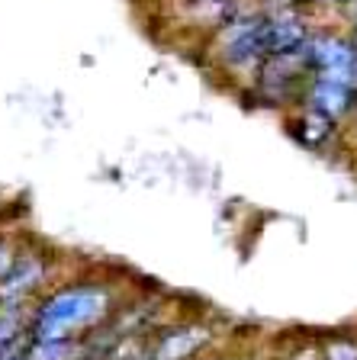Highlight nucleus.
Segmentation results:
<instances>
[{"label": "nucleus", "mask_w": 357, "mask_h": 360, "mask_svg": "<svg viewBox=\"0 0 357 360\" xmlns=\"http://www.w3.org/2000/svg\"><path fill=\"white\" fill-rule=\"evenodd\" d=\"M264 20H268V49L274 52H299L313 36V20L306 7L283 4V0H264Z\"/></svg>", "instance_id": "obj_4"}, {"label": "nucleus", "mask_w": 357, "mask_h": 360, "mask_svg": "<svg viewBox=\"0 0 357 360\" xmlns=\"http://www.w3.org/2000/svg\"><path fill=\"white\" fill-rule=\"evenodd\" d=\"M351 42H354V49H357V22H354V32H351Z\"/></svg>", "instance_id": "obj_12"}, {"label": "nucleus", "mask_w": 357, "mask_h": 360, "mask_svg": "<svg viewBox=\"0 0 357 360\" xmlns=\"http://www.w3.org/2000/svg\"><path fill=\"white\" fill-rule=\"evenodd\" d=\"M313 75H357V49L351 36L335 32H313L306 42Z\"/></svg>", "instance_id": "obj_6"}, {"label": "nucleus", "mask_w": 357, "mask_h": 360, "mask_svg": "<svg viewBox=\"0 0 357 360\" xmlns=\"http://www.w3.org/2000/svg\"><path fill=\"white\" fill-rule=\"evenodd\" d=\"M45 270H49L45 257H16L7 277L0 280V306H20L32 290H39V283L45 280Z\"/></svg>", "instance_id": "obj_8"}, {"label": "nucleus", "mask_w": 357, "mask_h": 360, "mask_svg": "<svg viewBox=\"0 0 357 360\" xmlns=\"http://www.w3.org/2000/svg\"><path fill=\"white\" fill-rule=\"evenodd\" d=\"M303 106L342 122L357 106V75H313L306 84Z\"/></svg>", "instance_id": "obj_5"}, {"label": "nucleus", "mask_w": 357, "mask_h": 360, "mask_svg": "<svg viewBox=\"0 0 357 360\" xmlns=\"http://www.w3.org/2000/svg\"><path fill=\"white\" fill-rule=\"evenodd\" d=\"M113 290L97 280H75L68 286L45 292L26 322L30 341H61L87 338L113 312Z\"/></svg>", "instance_id": "obj_1"}, {"label": "nucleus", "mask_w": 357, "mask_h": 360, "mask_svg": "<svg viewBox=\"0 0 357 360\" xmlns=\"http://www.w3.org/2000/svg\"><path fill=\"white\" fill-rule=\"evenodd\" d=\"M335 129H338L335 120H328V116L309 110V106H303L290 122V132L296 135V142L306 145V148H322V145L335 135Z\"/></svg>", "instance_id": "obj_9"}, {"label": "nucleus", "mask_w": 357, "mask_h": 360, "mask_svg": "<svg viewBox=\"0 0 357 360\" xmlns=\"http://www.w3.org/2000/svg\"><path fill=\"white\" fill-rule=\"evenodd\" d=\"M309 77H313V68H309L306 49H299V52H274L254 71L251 87L261 103L287 106V103H303Z\"/></svg>", "instance_id": "obj_3"}, {"label": "nucleus", "mask_w": 357, "mask_h": 360, "mask_svg": "<svg viewBox=\"0 0 357 360\" xmlns=\"http://www.w3.org/2000/svg\"><path fill=\"white\" fill-rule=\"evenodd\" d=\"M209 345V328L206 325H171L161 328L158 338L151 341V360H190Z\"/></svg>", "instance_id": "obj_7"}, {"label": "nucleus", "mask_w": 357, "mask_h": 360, "mask_svg": "<svg viewBox=\"0 0 357 360\" xmlns=\"http://www.w3.org/2000/svg\"><path fill=\"white\" fill-rule=\"evenodd\" d=\"M13 261H16V251L10 245H0V280L7 277V270L13 267Z\"/></svg>", "instance_id": "obj_11"}, {"label": "nucleus", "mask_w": 357, "mask_h": 360, "mask_svg": "<svg viewBox=\"0 0 357 360\" xmlns=\"http://www.w3.org/2000/svg\"><path fill=\"white\" fill-rule=\"evenodd\" d=\"M209 55H213L219 71L251 81L261 61L270 55L264 4H254V7L242 4L223 26L209 32Z\"/></svg>", "instance_id": "obj_2"}, {"label": "nucleus", "mask_w": 357, "mask_h": 360, "mask_svg": "<svg viewBox=\"0 0 357 360\" xmlns=\"http://www.w3.org/2000/svg\"><path fill=\"white\" fill-rule=\"evenodd\" d=\"M325 360H357V341L348 338H338L325 347Z\"/></svg>", "instance_id": "obj_10"}, {"label": "nucleus", "mask_w": 357, "mask_h": 360, "mask_svg": "<svg viewBox=\"0 0 357 360\" xmlns=\"http://www.w3.org/2000/svg\"><path fill=\"white\" fill-rule=\"evenodd\" d=\"M10 360H26V354H16V357H10Z\"/></svg>", "instance_id": "obj_13"}, {"label": "nucleus", "mask_w": 357, "mask_h": 360, "mask_svg": "<svg viewBox=\"0 0 357 360\" xmlns=\"http://www.w3.org/2000/svg\"><path fill=\"white\" fill-rule=\"evenodd\" d=\"M354 116H357V106H354Z\"/></svg>", "instance_id": "obj_14"}]
</instances>
